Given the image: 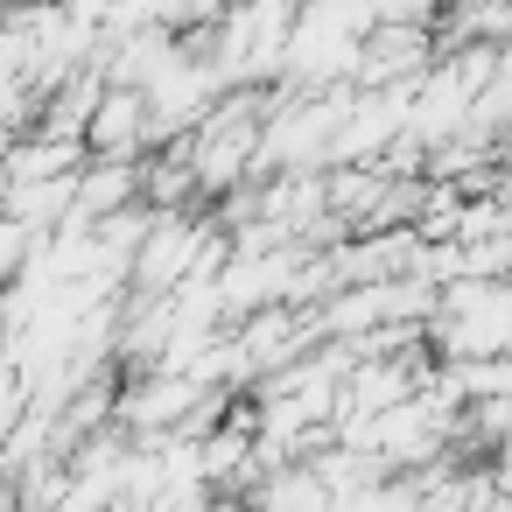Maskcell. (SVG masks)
Listing matches in <instances>:
<instances>
[{
  "mask_svg": "<svg viewBox=\"0 0 512 512\" xmlns=\"http://www.w3.org/2000/svg\"><path fill=\"white\" fill-rule=\"evenodd\" d=\"M309 253H316V246H267V253H232V260L218 267V288H225V309H232V323H239V316H260V309H274V302H288V309H295V281H302Z\"/></svg>",
  "mask_w": 512,
  "mask_h": 512,
  "instance_id": "6da1fadb",
  "label": "cell"
},
{
  "mask_svg": "<svg viewBox=\"0 0 512 512\" xmlns=\"http://www.w3.org/2000/svg\"><path fill=\"white\" fill-rule=\"evenodd\" d=\"M428 64H435V36H428V29H414V22H379V29L365 36V57H358V78H351V85H365V92H379V85H414Z\"/></svg>",
  "mask_w": 512,
  "mask_h": 512,
  "instance_id": "7a4b0ae2",
  "label": "cell"
},
{
  "mask_svg": "<svg viewBox=\"0 0 512 512\" xmlns=\"http://www.w3.org/2000/svg\"><path fill=\"white\" fill-rule=\"evenodd\" d=\"M85 148H92V155L141 162V155H148V92H141V85H106L99 106H92Z\"/></svg>",
  "mask_w": 512,
  "mask_h": 512,
  "instance_id": "3957f363",
  "label": "cell"
},
{
  "mask_svg": "<svg viewBox=\"0 0 512 512\" xmlns=\"http://www.w3.org/2000/svg\"><path fill=\"white\" fill-rule=\"evenodd\" d=\"M246 498H253V512H344V498H337V484L316 470V456L274 463Z\"/></svg>",
  "mask_w": 512,
  "mask_h": 512,
  "instance_id": "277c9868",
  "label": "cell"
},
{
  "mask_svg": "<svg viewBox=\"0 0 512 512\" xmlns=\"http://www.w3.org/2000/svg\"><path fill=\"white\" fill-rule=\"evenodd\" d=\"M141 190H148V162L92 155V162L78 169V211H71V218L99 225V218H113V211H127V204H141Z\"/></svg>",
  "mask_w": 512,
  "mask_h": 512,
  "instance_id": "5b68a950",
  "label": "cell"
},
{
  "mask_svg": "<svg viewBox=\"0 0 512 512\" xmlns=\"http://www.w3.org/2000/svg\"><path fill=\"white\" fill-rule=\"evenodd\" d=\"M71 211H78V169H71V176L8 183V197H0V218H15V225H29V232H57Z\"/></svg>",
  "mask_w": 512,
  "mask_h": 512,
  "instance_id": "8992f818",
  "label": "cell"
},
{
  "mask_svg": "<svg viewBox=\"0 0 512 512\" xmlns=\"http://www.w3.org/2000/svg\"><path fill=\"white\" fill-rule=\"evenodd\" d=\"M29 246H36V232H29V225L0 218V295H8V288L22 281V267H29Z\"/></svg>",
  "mask_w": 512,
  "mask_h": 512,
  "instance_id": "52a82bcc",
  "label": "cell"
},
{
  "mask_svg": "<svg viewBox=\"0 0 512 512\" xmlns=\"http://www.w3.org/2000/svg\"><path fill=\"white\" fill-rule=\"evenodd\" d=\"M442 15V0H379V22H414V29H428Z\"/></svg>",
  "mask_w": 512,
  "mask_h": 512,
  "instance_id": "ba28073f",
  "label": "cell"
},
{
  "mask_svg": "<svg viewBox=\"0 0 512 512\" xmlns=\"http://www.w3.org/2000/svg\"><path fill=\"white\" fill-rule=\"evenodd\" d=\"M491 470H498V491H512V442H498V456H491Z\"/></svg>",
  "mask_w": 512,
  "mask_h": 512,
  "instance_id": "9c48e42d",
  "label": "cell"
}]
</instances>
